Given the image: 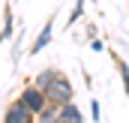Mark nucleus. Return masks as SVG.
<instances>
[{
    "instance_id": "obj_1",
    "label": "nucleus",
    "mask_w": 129,
    "mask_h": 123,
    "mask_svg": "<svg viewBox=\"0 0 129 123\" xmlns=\"http://www.w3.org/2000/svg\"><path fill=\"white\" fill-rule=\"evenodd\" d=\"M45 96H48V102H51V105H66V102H72V99H75V87H72L69 75L60 72V75L51 81V87L45 90Z\"/></svg>"
},
{
    "instance_id": "obj_2",
    "label": "nucleus",
    "mask_w": 129,
    "mask_h": 123,
    "mask_svg": "<svg viewBox=\"0 0 129 123\" xmlns=\"http://www.w3.org/2000/svg\"><path fill=\"white\" fill-rule=\"evenodd\" d=\"M3 123H36V114L21 102V99H12L3 111Z\"/></svg>"
},
{
    "instance_id": "obj_3",
    "label": "nucleus",
    "mask_w": 129,
    "mask_h": 123,
    "mask_svg": "<svg viewBox=\"0 0 129 123\" xmlns=\"http://www.w3.org/2000/svg\"><path fill=\"white\" fill-rule=\"evenodd\" d=\"M18 99H21V102H24V105H27V108H30L33 114H39V111H42V108H45V105H48V96H45V90H39V87H36V84H27V87H24V90L18 93Z\"/></svg>"
},
{
    "instance_id": "obj_4",
    "label": "nucleus",
    "mask_w": 129,
    "mask_h": 123,
    "mask_svg": "<svg viewBox=\"0 0 129 123\" xmlns=\"http://www.w3.org/2000/svg\"><path fill=\"white\" fill-rule=\"evenodd\" d=\"M51 36H54V15L45 21V27L36 33V39H33V45H30V54H39L42 48H48V42H51Z\"/></svg>"
},
{
    "instance_id": "obj_5",
    "label": "nucleus",
    "mask_w": 129,
    "mask_h": 123,
    "mask_svg": "<svg viewBox=\"0 0 129 123\" xmlns=\"http://www.w3.org/2000/svg\"><path fill=\"white\" fill-rule=\"evenodd\" d=\"M60 123H84V114L75 105V99L66 102V105H60Z\"/></svg>"
},
{
    "instance_id": "obj_6",
    "label": "nucleus",
    "mask_w": 129,
    "mask_h": 123,
    "mask_svg": "<svg viewBox=\"0 0 129 123\" xmlns=\"http://www.w3.org/2000/svg\"><path fill=\"white\" fill-rule=\"evenodd\" d=\"M60 75V69H54V66H48V69H42V72H36L33 75V84L39 87V90H48L51 87V81Z\"/></svg>"
},
{
    "instance_id": "obj_7",
    "label": "nucleus",
    "mask_w": 129,
    "mask_h": 123,
    "mask_svg": "<svg viewBox=\"0 0 129 123\" xmlns=\"http://www.w3.org/2000/svg\"><path fill=\"white\" fill-rule=\"evenodd\" d=\"M15 36V15H12V6L3 9V30H0V42H9Z\"/></svg>"
},
{
    "instance_id": "obj_8",
    "label": "nucleus",
    "mask_w": 129,
    "mask_h": 123,
    "mask_svg": "<svg viewBox=\"0 0 129 123\" xmlns=\"http://www.w3.org/2000/svg\"><path fill=\"white\" fill-rule=\"evenodd\" d=\"M111 60H114V66H117V75H120V81H123V93L129 96V63L120 57V54H114L111 51Z\"/></svg>"
},
{
    "instance_id": "obj_9",
    "label": "nucleus",
    "mask_w": 129,
    "mask_h": 123,
    "mask_svg": "<svg viewBox=\"0 0 129 123\" xmlns=\"http://www.w3.org/2000/svg\"><path fill=\"white\" fill-rule=\"evenodd\" d=\"M36 123H60V105H45L39 114H36Z\"/></svg>"
},
{
    "instance_id": "obj_10",
    "label": "nucleus",
    "mask_w": 129,
    "mask_h": 123,
    "mask_svg": "<svg viewBox=\"0 0 129 123\" xmlns=\"http://www.w3.org/2000/svg\"><path fill=\"white\" fill-rule=\"evenodd\" d=\"M84 3H87V0H75V6H72V15L66 18V27H72V24H78V18L84 15Z\"/></svg>"
},
{
    "instance_id": "obj_11",
    "label": "nucleus",
    "mask_w": 129,
    "mask_h": 123,
    "mask_svg": "<svg viewBox=\"0 0 129 123\" xmlns=\"http://www.w3.org/2000/svg\"><path fill=\"white\" fill-rule=\"evenodd\" d=\"M90 117H93V123L102 120V108H99V102H96V99H90Z\"/></svg>"
},
{
    "instance_id": "obj_12",
    "label": "nucleus",
    "mask_w": 129,
    "mask_h": 123,
    "mask_svg": "<svg viewBox=\"0 0 129 123\" xmlns=\"http://www.w3.org/2000/svg\"><path fill=\"white\" fill-rule=\"evenodd\" d=\"M102 48H105V45H102V39L93 36V39H90V51H102Z\"/></svg>"
},
{
    "instance_id": "obj_13",
    "label": "nucleus",
    "mask_w": 129,
    "mask_h": 123,
    "mask_svg": "<svg viewBox=\"0 0 129 123\" xmlns=\"http://www.w3.org/2000/svg\"><path fill=\"white\" fill-rule=\"evenodd\" d=\"M93 36H96V24L90 21V24H87V39H93Z\"/></svg>"
}]
</instances>
